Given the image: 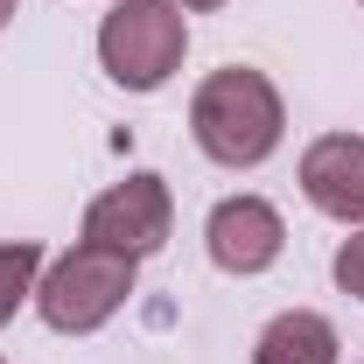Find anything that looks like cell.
Returning a JSON list of instances; mask_svg holds the SVG:
<instances>
[{"label": "cell", "instance_id": "cell-3", "mask_svg": "<svg viewBox=\"0 0 364 364\" xmlns=\"http://www.w3.org/2000/svg\"><path fill=\"white\" fill-rule=\"evenodd\" d=\"M189 14L176 0H112L98 21V63L119 91H161L182 70Z\"/></svg>", "mask_w": 364, "mask_h": 364}, {"label": "cell", "instance_id": "cell-11", "mask_svg": "<svg viewBox=\"0 0 364 364\" xmlns=\"http://www.w3.org/2000/svg\"><path fill=\"white\" fill-rule=\"evenodd\" d=\"M14 7H21V0H0V28H7V21H14Z\"/></svg>", "mask_w": 364, "mask_h": 364}, {"label": "cell", "instance_id": "cell-7", "mask_svg": "<svg viewBox=\"0 0 364 364\" xmlns=\"http://www.w3.org/2000/svg\"><path fill=\"white\" fill-rule=\"evenodd\" d=\"M336 322L322 309H280L252 336V364H336Z\"/></svg>", "mask_w": 364, "mask_h": 364}, {"label": "cell", "instance_id": "cell-4", "mask_svg": "<svg viewBox=\"0 0 364 364\" xmlns=\"http://www.w3.org/2000/svg\"><path fill=\"white\" fill-rule=\"evenodd\" d=\"M168 231H176V196H168V182L154 168H134L127 182L98 189L85 203V238L127 252V259H154L168 245Z\"/></svg>", "mask_w": 364, "mask_h": 364}, {"label": "cell", "instance_id": "cell-10", "mask_svg": "<svg viewBox=\"0 0 364 364\" xmlns=\"http://www.w3.org/2000/svg\"><path fill=\"white\" fill-rule=\"evenodd\" d=\"M182 14H210V7H225V0H176Z\"/></svg>", "mask_w": 364, "mask_h": 364}, {"label": "cell", "instance_id": "cell-12", "mask_svg": "<svg viewBox=\"0 0 364 364\" xmlns=\"http://www.w3.org/2000/svg\"><path fill=\"white\" fill-rule=\"evenodd\" d=\"M358 7H364V0H358Z\"/></svg>", "mask_w": 364, "mask_h": 364}, {"label": "cell", "instance_id": "cell-5", "mask_svg": "<svg viewBox=\"0 0 364 364\" xmlns=\"http://www.w3.org/2000/svg\"><path fill=\"white\" fill-rule=\"evenodd\" d=\"M203 245H210V267L231 273V280H252L267 273L280 252H287V218L273 210L267 196L238 189V196H218L210 218H203Z\"/></svg>", "mask_w": 364, "mask_h": 364}, {"label": "cell", "instance_id": "cell-9", "mask_svg": "<svg viewBox=\"0 0 364 364\" xmlns=\"http://www.w3.org/2000/svg\"><path fill=\"white\" fill-rule=\"evenodd\" d=\"M329 280H336L350 301H364V225L350 231L343 245H336V259H329Z\"/></svg>", "mask_w": 364, "mask_h": 364}, {"label": "cell", "instance_id": "cell-1", "mask_svg": "<svg viewBox=\"0 0 364 364\" xmlns=\"http://www.w3.org/2000/svg\"><path fill=\"white\" fill-rule=\"evenodd\" d=\"M189 134L218 168H259L273 147L287 140V105L280 85L252 63H225L210 70L196 98H189Z\"/></svg>", "mask_w": 364, "mask_h": 364}, {"label": "cell", "instance_id": "cell-6", "mask_svg": "<svg viewBox=\"0 0 364 364\" xmlns=\"http://www.w3.org/2000/svg\"><path fill=\"white\" fill-rule=\"evenodd\" d=\"M301 196L336 225H364V134H322L301 154Z\"/></svg>", "mask_w": 364, "mask_h": 364}, {"label": "cell", "instance_id": "cell-8", "mask_svg": "<svg viewBox=\"0 0 364 364\" xmlns=\"http://www.w3.org/2000/svg\"><path fill=\"white\" fill-rule=\"evenodd\" d=\"M36 280H43V245L36 238H0V329L36 301Z\"/></svg>", "mask_w": 364, "mask_h": 364}, {"label": "cell", "instance_id": "cell-2", "mask_svg": "<svg viewBox=\"0 0 364 364\" xmlns=\"http://www.w3.org/2000/svg\"><path fill=\"white\" fill-rule=\"evenodd\" d=\"M134 273H140V259L77 238L70 252H56L43 267V280H36V316H43L56 336H91V329H105V322L127 309Z\"/></svg>", "mask_w": 364, "mask_h": 364}]
</instances>
